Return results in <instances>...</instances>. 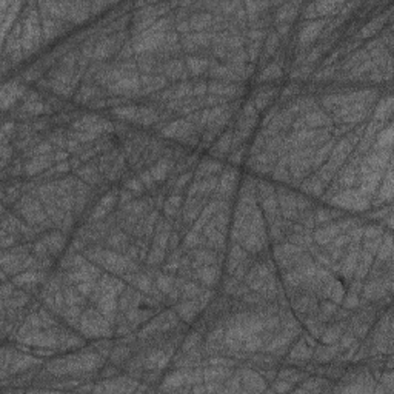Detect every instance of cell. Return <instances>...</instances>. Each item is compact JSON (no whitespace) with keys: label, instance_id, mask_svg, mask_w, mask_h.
Returning <instances> with one entry per match:
<instances>
[{"label":"cell","instance_id":"6da1fadb","mask_svg":"<svg viewBox=\"0 0 394 394\" xmlns=\"http://www.w3.org/2000/svg\"><path fill=\"white\" fill-rule=\"evenodd\" d=\"M350 109H363V105L362 103H359V105H354L352 108H350ZM354 113V117L356 119H360V116H359V113H362V111H347V114H352Z\"/></svg>","mask_w":394,"mask_h":394}]
</instances>
